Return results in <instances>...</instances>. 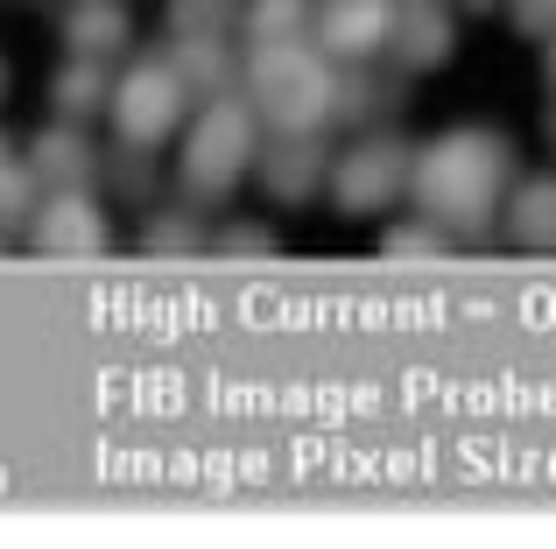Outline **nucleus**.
<instances>
[{
    "instance_id": "20",
    "label": "nucleus",
    "mask_w": 556,
    "mask_h": 549,
    "mask_svg": "<svg viewBox=\"0 0 556 549\" xmlns=\"http://www.w3.org/2000/svg\"><path fill=\"white\" fill-rule=\"evenodd\" d=\"M155 149H135V141H121L113 149V183H121V197H149V183H155V163H149Z\"/></svg>"
},
{
    "instance_id": "8",
    "label": "nucleus",
    "mask_w": 556,
    "mask_h": 549,
    "mask_svg": "<svg viewBox=\"0 0 556 549\" xmlns=\"http://www.w3.org/2000/svg\"><path fill=\"white\" fill-rule=\"evenodd\" d=\"M254 177H261V191H268L275 205H303L311 191H325L331 149L317 135H275L268 149L254 155Z\"/></svg>"
},
{
    "instance_id": "17",
    "label": "nucleus",
    "mask_w": 556,
    "mask_h": 549,
    "mask_svg": "<svg viewBox=\"0 0 556 549\" xmlns=\"http://www.w3.org/2000/svg\"><path fill=\"white\" fill-rule=\"evenodd\" d=\"M451 233L437 219H416V226H388V240H380V254L388 261H444Z\"/></svg>"
},
{
    "instance_id": "6",
    "label": "nucleus",
    "mask_w": 556,
    "mask_h": 549,
    "mask_svg": "<svg viewBox=\"0 0 556 549\" xmlns=\"http://www.w3.org/2000/svg\"><path fill=\"white\" fill-rule=\"evenodd\" d=\"M28 240H36L42 261H92V254H106V212H99V197L85 191H50L36 212H28Z\"/></svg>"
},
{
    "instance_id": "2",
    "label": "nucleus",
    "mask_w": 556,
    "mask_h": 549,
    "mask_svg": "<svg viewBox=\"0 0 556 549\" xmlns=\"http://www.w3.org/2000/svg\"><path fill=\"white\" fill-rule=\"evenodd\" d=\"M247 106L261 113V127L275 135H325L339 120V71L311 42H254L247 56Z\"/></svg>"
},
{
    "instance_id": "21",
    "label": "nucleus",
    "mask_w": 556,
    "mask_h": 549,
    "mask_svg": "<svg viewBox=\"0 0 556 549\" xmlns=\"http://www.w3.org/2000/svg\"><path fill=\"white\" fill-rule=\"evenodd\" d=\"M149 247L155 254H198L204 247V226L190 219V212H163V219L149 226Z\"/></svg>"
},
{
    "instance_id": "4",
    "label": "nucleus",
    "mask_w": 556,
    "mask_h": 549,
    "mask_svg": "<svg viewBox=\"0 0 556 549\" xmlns=\"http://www.w3.org/2000/svg\"><path fill=\"white\" fill-rule=\"evenodd\" d=\"M106 113H113V135L135 141V149H163L169 135L184 127L190 113V85L169 56H141L121 85L106 92Z\"/></svg>"
},
{
    "instance_id": "12",
    "label": "nucleus",
    "mask_w": 556,
    "mask_h": 549,
    "mask_svg": "<svg viewBox=\"0 0 556 549\" xmlns=\"http://www.w3.org/2000/svg\"><path fill=\"white\" fill-rule=\"evenodd\" d=\"M507 233H515L521 247H535V254L556 247V177H529L515 197H507Z\"/></svg>"
},
{
    "instance_id": "7",
    "label": "nucleus",
    "mask_w": 556,
    "mask_h": 549,
    "mask_svg": "<svg viewBox=\"0 0 556 549\" xmlns=\"http://www.w3.org/2000/svg\"><path fill=\"white\" fill-rule=\"evenodd\" d=\"M380 50H394V64H402V71L451 64V50H458L451 0H394V8H388V42H380Z\"/></svg>"
},
{
    "instance_id": "28",
    "label": "nucleus",
    "mask_w": 556,
    "mask_h": 549,
    "mask_svg": "<svg viewBox=\"0 0 556 549\" xmlns=\"http://www.w3.org/2000/svg\"><path fill=\"white\" fill-rule=\"evenodd\" d=\"M0 155H8V135H0Z\"/></svg>"
},
{
    "instance_id": "27",
    "label": "nucleus",
    "mask_w": 556,
    "mask_h": 549,
    "mask_svg": "<svg viewBox=\"0 0 556 549\" xmlns=\"http://www.w3.org/2000/svg\"><path fill=\"white\" fill-rule=\"evenodd\" d=\"M0 254H8V233H0Z\"/></svg>"
},
{
    "instance_id": "9",
    "label": "nucleus",
    "mask_w": 556,
    "mask_h": 549,
    "mask_svg": "<svg viewBox=\"0 0 556 549\" xmlns=\"http://www.w3.org/2000/svg\"><path fill=\"white\" fill-rule=\"evenodd\" d=\"M388 8L394 0H317L311 8V36L331 64H359L388 42Z\"/></svg>"
},
{
    "instance_id": "18",
    "label": "nucleus",
    "mask_w": 556,
    "mask_h": 549,
    "mask_svg": "<svg viewBox=\"0 0 556 549\" xmlns=\"http://www.w3.org/2000/svg\"><path fill=\"white\" fill-rule=\"evenodd\" d=\"M394 99H402V85H394V78H374V71L339 78V120H374V113L394 106Z\"/></svg>"
},
{
    "instance_id": "13",
    "label": "nucleus",
    "mask_w": 556,
    "mask_h": 549,
    "mask_svg": "<svg viewBox=\"0 0 556 549\" xmlns=\"http://www.w3.org/2000/svg\"><path fill=\"white\" fill-rule=\"evenodd\" d=\"M106 64L99 56H64V71H56V85H50V99H56V113L64 120H85V113H99L106 106Z\"/></svg>"
},
{
    "instance_id": "14",
    "label": "nucleus",
    "mask_w": 556,
    "mask_h": 549,
    "mask_svg": "<svg viewBox=\"0 0 556 549\" xmlns=\"http://www.w3.org/2000/svg\"><path fill=\"white\" fill-rule=\"evenodd\" d=\"M169 64L184 71V85L190 92H204V99H218L232 85V56H226V36H177V56Z\"/></svg>"
},
{
    "instance_id": "25",
    "label": "nucleus",
    "mask_w": 556,
    "mask_h": 549,
    "mask_svg": "<svg viewBox=\"0 0 556 549\" xmlns=\"http://www.w3.org/2000/svg\"><path fill=\"white\" fill-rule=\"evenodd\" d=\"M0 99H8V56H0Z\"/></svg>"
},
{
    "instance_id": "23",
    "label": "nucleus",
    "mask_w": 556,
    "mask_h": 549,
    "mask_svg": "<svg viewBox=\"0 0 556 549\" xmlns=\"http://www.w3.org/2000/svg\"><path fill=\"white\" fill-rule=\"evenodd\" d=\"M507 22H515V36L549 42L556 36V0H507Z\"/></svg>"
},
{
    "instance_id": "5",
    "label": "nucleus",
    "mask_w": 556,
    "mask_h": 549,
    "mask_svg": "<svg viewBox=\"0 0 556 549\" xmlns=\"http://www.w3.org/2000/svg\"><path fill=\"white\" fill-rule=\"evenodd\" d=\"M408 163H416V155H408L394 135H367V141H353L345 155H331L325 191L339 197L345 219H374V212H388L394 197L408 191Z\"/></svg>"
},
{
    "instance_id": "16",
    "label": "nucleus",
    "mask_w": 556,
    "mask_h": 549,
    "mask_svg": "<svg viewBox=\"0 0 556 549\" xmlns=\"http://www.w3.org/2000/svg\"><path fill=\"white\" fill-rule=\"evenodd\" d=\"M240 22V0H169V36H226Z\"/></svg>"
},
{
    "instance_id": "26",
    "label": "nucleus",
    "mask_w": 556,
    "mask_h": 549,
    "mask_svg": "<svg viewBox=\"0 0 556 549\" xmlns=\"http://www.w3.org/2000/svg\"><path fill=\"white\" fill-rule=\"evenodd\" d=\"M458 8H493V0H458Z\"/></svg>"
},
{
    "instance_id": "22",
    "label": "nucleus",
    "mask_w": 556,
    "mask_h": 549,
    "mask_svg": "<svg viewBox=\"0 0 556 549\" xmlns=\"http://www.w3.org/2000/svg\"><path fill=\"white\" fill-rule=\"evenodd\" d=\"M204 247L226 254V261H232V254H240V261H254V254L275 247V240H268V226H218V233H204Z\"/></svg>"
},
{
    "instance_id": "19",
    "label": "nucleus",
    "mask_w": 556,
    "mask_h": 549,
    "mask_svg": "<svg viewBox=\"0 0 556 549\" xmlns=\"http://www.w3.org/2000/svg\"><path fill=\"white\" fill-rule=\"evenodd\" d=\"M36 169L28 163H14V155H0V233H8V226H22L28 212H36Z\"/></svg>"
},
{
    "instance_id": "3",
    "label": "nucleus",
    "mask_w": 556,
    "mask_h": 549,
    "mask_svg": "<svg viewBox=\"0 0 556 549\" xmlns=\"http://www.w3.org/2000/svg\"><path fill=\"white\" fill-rule=\"evenodd\" d=\"M254 155H261V113L247 106V99L218 92V99H204L198 127L184 135L177 177H184V191L198 197V205H212V197H226L232 183L254 169Z\"/></svg>"
},
{
    "instance_id": "15",
    "label": "nucleus",
    "mask_w": 556,
    "mask_h": 549,
    "mask_svg": "<svg viewBox=\"0 0 556 549\" xmlns=\"http://www.w3.org/2000/svg\"><path fill=\"white\" fill-rule=\"evenodd\" d=\"M240 22L254 42H296V36H311V0H254Z\"/></svg>"
},
{
    "instance_id": "11",
    "label": "nucleus",
    "mask_w": 556,
    "mask_h": 549,
    "mask_svg": "<svg viewBox=\"0 0 556 549\" xmlns=\"http://www.w3.org/2000/svg\"><path fill=\"white\" fill-rule=\"evenodd\" d=\"M127 36H135V22H127L121 0H78V8L64 14V50L71 56H99V64H113V56L127 50Z\"/></svg>"
},
{
    "instance_id": "10",
    "label": "nucleus",
    "mask_w": 556,
    "mask_h": 549,
    "mask_svg": "<svg viewBox=\"0 0 556 549\" xmlns=\"http://www.w3.org/2000/svg\"><path fill=\"white\" fill-rule=\"evenodd\" d=\"M28 169H36L42 191H92L99 155L78 127H50V135H36V149H28Z\"/></svg>"
},
{
    "instance_id": "24",
    "label": "nucleus",
    "mask_w": 556,
    "mask_h": 549,
    "mask_svg": "<svg viewBox=\"0 0 556 549\" xmlns=\"http://www.w3.org/2000/svg\"><path fill=\"white\" fill-rule=\"evenodd\" d=\"M543 78H549V85H556V36H549V42H543Z\"/></svg>"
},
{
    "instance_id": "1",
    "label": "nucleus",
    "mask_w": 556,
    "mask_h": 549,
    "mask_svg": "<svg viewBox=\"0 0 556 549\" xmlns=\"http://www.w3.org/2000/svg\"><path fill=\"white\" fill-rule=\"evenodd\" d=\"M507 169H515V155H507L501 135H486V127H451V135H437L430 149L408 163V191H416L422 219H437L444 233H486L493 212H501Z\"/></svg>"
}]
</instances>
